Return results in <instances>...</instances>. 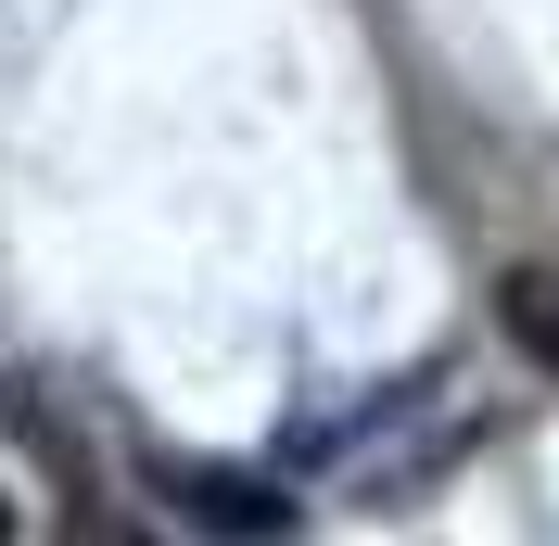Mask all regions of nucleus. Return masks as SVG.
Instances as JSON below:
<instances>
[{"mask_svg": "<svg viewBox=\"0 0 559 546\" xmlns=\"http://www.w3.org/2000/svg\"><path fill=\"white\" fill-rule=\"evenodd\" d=\"M496 318H509V343H522L534 369L559 381V254H534V268H509V293H496Z\"/></svg>", "mask_w": 559, "mask_h": 546, "instance_id": "1", "label": "nucleus"}, {"mask_svg": "<svg viewBox=\"0 0 559 546\" xmlns=\"http://www.w3.org/2000/svg\"><path fill=\"white\" fill-rule=\"evenodd\" d=\"M178 496H191V521H242V534L293 521V496H254V483H178Z\"/></svg>", "mask_w": 559, "mask_h": 546, "instance_id": "2", "label": "nucleus"}, {"mask_svg": "<svg viewBox=\"0 0 559 546\" xmlns=\"http://www.w3.org/2000/svg\"><path fill=\"white\" fill-rule=\"evenodd\" d=\"M0 534H13V496H0Z\"/></svg>", "mask_w": 559, "mask_h": 546, "instance_id": "3", "label": "nucleus"}]
</instances>
